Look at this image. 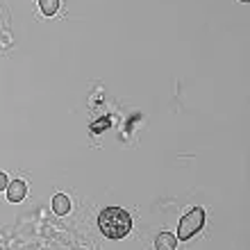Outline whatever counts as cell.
Segmentation results:
<instances>
[{"mask_svg":"<svg viewBox=\"0 0 250 250\" xmlns=\"http://www.w3.org/2000/svg\"><path fill=\"white\" fill-rule=\"evenodd\" d=\"M100 232L109 239H123L132 230V216L121 207H107L98 216Z\"/></svg>","mask_w":250,"mask_h":250,"instance_id":"6da1fadb","label":"cell"},{"mask_svg":"<svg viewBox=\"0 0 250 250\" xmlns=\"http://www.w3.org/2000/svg\"><path fill=\"white\" fill-rule=\"evenodd\" d=\"M205 225V209L203 207H193L191 211H187L185 216H182V221H180L178 225V237L180 239H191L193 234H198V232L203 230Z\"/></svg>","mask_w":250,"mask_h":250,"instance_id":"7a4b0ae2","label":"cell"},{"mask_svg":"<svg viewBox=\"0 0 250 250\" xmlns=\"http://www.w3.org/2000/svg\"><path fill=\"white\" fill-rule=\"evenodd\" d=\"M27 193V187L23 180H14L7 185V200H12V203H21Z\"/></svg>","mask_w":250,"mask_h":250,"instance_id":"3957f363","label":"cell"},{"mask_svg":"<svg viewBox=\"0 0 250 250\" xmlns=\"http://www.w3.org/2000/svg\"><path fill=\"white\" fill-rule=\"evenodd\" d=\"M175 244H178V237L171 234V232H159L157 239H155V248L157 250H175Z\"/></svg>","mask_w":250,"mask_h":250,"instance_id":"277c9868","label":"cell"},{"mask_svg":"<svg viewBox=\"0 0 250 250\" xmlns=\"http://www.w3.org/2000/svg\"><path fill=\"white\" fill-rule=\"evenodd\" d=\"M53 211L57 216H66L68 211H71V200L64 196V193H57L53 198Z\"/></svg>","mask_w":250,"mask_h":250,"instance_id":"5b68a950","label":"cell"},{"mask_svg":"<svg viewBox=\"0 0 250 250\" xmlns=\"http://www.w3.org/2000/svg\"><path fill=\"white\" fill-rule=\"evenodd\" d=\"M39 7L43 16H55L60 12V0H39Z\"/></svg>","mask_w":250,"mask_h":250,"instance_id":"8992f818","label":"cell"},{"mask_svg":"<svg viewBox=\"0 0 250 250\" xmlns=\"http://www.w3.org/2000/svg\"><path fill=\"white\" fill-rule=\"evenodd\" d=\"M7 185H9V180H7V175L2 171H0V191H5Z\"/></svg>","mask_w":250,"mask_h":250,"instance_id":"52a82bcc","label":"cell"},{"mask_svg":"<svg viewBox=\"0 0 250 250\" xmlns=\"http://www.w3.org/2000/svg\"><path fill=\"white\" fill-rule=\"evenodd\" d=\"M107 123H109V121H107V119L98 121V123H93V130H105V127H107Z\"/></svg>","mask_w":250,"mask_h":250,"instance_id":"ba28073f","label":"cell"}]
</instances>
